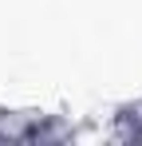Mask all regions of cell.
<instances>
[{
  "label": "cell",
  "instance_id": "7a4b0ae2",
  "mask_svg": "<svg viewBox=\"0 0 142 146\" xmlns=\"http://www.w3.org/2000/svg\"><path fill=\"white\" fill-rule=\"evenodd\" d=\"M83 134V126L67 111H40V122L32 130V146H67Z\"/></svg>",
  "mask_w": 142,
  "mask_h": 146
},
{
  "label": "cell",
  "instance_id": "6da1fadb",
  "mask_svg": "<svg viewBox=\"0 0 142 146\" xmlns=\"http://www.w3.org/2000/svg\"><path fill=\"white\" fill-rule=\"evenodd\" d=\"M103 134L118 146H142V99H122L111 107Z\"/></svg>",
  "mask_w": 142,
  "mask_h": 146
},
{
  "label": "cell",
  "instance_id": "3957f363",
  "mask_svg": "<svg viewBox=\"0 0 142 146\" xmlns=\"http://www.w3.org/2000/svg\"><path fill=\"white\" fill-rule=\"evenodd\" d=\"M36 122H40V107H0V146L32 142Z\"/></svg>",
  "mask_w": 142,
  "mask_h": 146
}]
</instances>
